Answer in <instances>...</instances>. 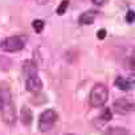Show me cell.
<instances>
[{"label":"cell","mask_w":135,"mask_h":135,"mask_svg":"<svg viewBox=\"0 0 135 135\" xmlns=\"http://www.w3.org/2000/svg\"><path fill=\"white\" fill-rule=\"evenodd\" d=\"M23 74L25 76V78L37 74V65H36L35 61L27 60V61L23 62Z\"/></svg>","instance_id":"cell-7"},{"label":"cell","mask_w":135,"mask_h":135,"mask_svg":"<svg viewBox=\"0 0 135 135\" xmlns=\"http://www.w3.org/2000/svg\"><path fill=\"white\" fill-rule=\"evenodd\" d=\"M126 82H127L128 90H130V89H135V73L130 74V76L126 78Z\"/></svg>","instance_id":"cell-15"},{"label":"cell","mask_w":135,"mask_h":135,"mask_svg":"<svg viewBox=\"0 0 135 135\" xmlns=\"http://www.w3.org/2000/svg\"><path fill=\"white\" fill-rule=\"evenodd\" d=\"M113 109L119 115H127L135 110V102L128 98H119V99L114 101Z\"/></svg>","instance_id":"cell-4"},{"label":"cell","mask_w":135,"mask_h":135,"mask_svg":"<svg viewBox=\"0 0 135 135\" xmlns=\"http://www.w3.org/2000/svg\"><path fill=\"white\" fill-rule=\"evenodd\" d=\"M0 111H2V120L6 124H8V126H13L15 124V122H16V111H15V106H13L12 101L4 103Z\"/></svg>","instance_id":"cell-5"},{"label":"cell","mask_w":135,"mask_h":135,"mask_svg":"<svg viewBox=\"0 0 135 135\" xmlns=\"http://www.w3.org/2000/svg\"><path fill=\"white\" fill-rule=\"evenodd\" d=\"M68 7H69V0H62V2L60 3V6L57 7V9H56V13L60 15V16H62L66 12Z\"/></svg>","instance_id":"cell-11"},{"label":"cell","mask_w":135,"mask_h":135,"mask_svg":"<svg viewBox=\"0 0 135 135\" xmlns=\"http://www.w3.org/2000/svg\"><path fill=\"white\" fill-rule=\"evenodd\" d=\"M107 98H109V89L106 88V85H103V84H95L91 88L90 94H89L90 106H93L95 109L102 107L107 102Z\"/></svg>","instance_id":"cell-1"},{"label":"cell","mask_w":135,"mask_h":135,"mask_svg":"<svg viewBox=\"0 0 135 135\" xmlns=\"http://www.w3.org/2000/svg\"><path fill=\"white\" fill-rule=\"evenodd\" d=\"M20 117H21V122L24 126H31L32 120H33V114L31 111V109L28 106H23L21 111H20Z\"/></svg>","instance_id":"cell-9"},{"label":"cell","mask_w":135,"mask_h":135,"mask_svg":"<svg viewBox=\"0 0 135 135\" xmlns=\"http://www.w3.org/2000/svg\"><path fill=\"white\" fill-rule=\"evenodd\" d=\"M95 16H97V11H93V9L91 11H86L78 17V23L81 25H90V24L94 23Z\"/></svg>","instance_id":"cell-8"},{"label":"cell","mask_w":135,"mask_h":135,"mask_svg":"<svg viewBox=\"0 0 135 135\" xmlns=\"http://www.w3.org/2000/svg\"><path fill=\"white\" fill-rule=\"evenodd\" d=\"M97 37H98L99 40H103V38L106 37V29H99V31L97 32Z\"/></svg>","instance_id":"cell-17"},{"label":"cell","mask_w":135,"mask_h":135,"mask_svg":"<svg viewBox=\"0 0 135 135\" xmlns=\"http://www.w3.org/2000/svg\"><path fill=\"white\" fill-rule=\"evenodd\" d=\"M111 118H113L111 110L106 107V109H103V110H102V113H101V115L98 117V119H97V120H99L102 124H106V123H109V122L111 120Z\"/></svg>","instance_id":"cell-10"},{"label":"cell","mask_w":135,"mask_h":135,"mask_svg":"<svg viewBox=\"0 0 135 135\" xmlns=\"http://www.w3.org/2000/svg\"><path fill=\"white\" fill-rule=\"evenodd\" d=\"M32 27L35 28V31H36L37 33H41L42 29H44V27H45V23H44L42 20L37 19V20H35V21L32 23Z\"/></svg>","instance_id":"cell-14"},{"label":"cell","mask_w":135,"mask_h":135,"mask_svg":"<svg viewBox=\"0 0 135 135\" xmlns=\"http://www.w3.org/2000/svg\"><path fill=\"white\" fill-rule=\"evenodd\" d=\"M66 135H73V134H66Z\"/></svg>","instance_id":"cell-22"},{"label":"cell","mask_w":135,"mask_h":135,"mask_svg":"<svg viewBox=\"0 0 135 135\" xmlns=\"http://www.w3.org/2000/svg\"><path fill=\"white\" fill-rule=\"evenodd\" d=\"M91 2H93L95 6H103V4L107 2V0H91Z\"/></svg>","instance_id":"cell-19"},{"label":"cell","mask_w":135,"mask_h":135,"mask_svg":"<svg viewBox=\"0 0 135 135\" xmlns=\"http://www.w3.org/2000/svg\"><path fill=\"white\" fill-rule=\"evenodd\" d=\"M25 89L33 94H37L42 89V81L40 80V77L37 74L28 77V78H25Z\"/></svg>","instance_id":"cell-6"},{"label":"cell","mask_w":135,"mask_h":135,"mask_svg":"<svg viewBox=\"0 0 135 135\" xmlns=\"http://www.w3.org/2000/svg\"><path fill=\"white\" fill-rule=\"evenodd\" d=\"M57 120V113L52 109H48L45 111L41 113L40 118H38V130L41 132H48L52 130V127L54 126V122Z\"/></svg>","instance_id":"cell-2"},{"label":"cell","mask_w":135,"mask_h":135,"mask_svg":"<svg viewBox=\"0 0 135 135\" xmlns=\"http://www.w3.org/2000/svg\"><path fill=\"white\" fill-rule=\"evenodd\" d=\"M126 21H127L128 24L135 23V11H132V9L127 11V13H126Z\"/></svg>","instance_id":"cell-16"},{"label":"cell","mask_w":135,"mask_h":135,"mask_svg":"<svg viewBox=\"0 0 135 135\" xmlns=\"http://www.w3.org/2000/svg\"><path fill=\"white\" fill-rule=\"evenodd\" d=\"M2 46H3V49H4L6 52L16 53V52H20L21 49H24V46H25V38L21 37V36H11V37H7L6 40H3Z\"/></svg>","instance_id":"cell-3"},{"label":"cell","mask_w":135,"mask_h":135,"mask_svg":"<svg viewBox=\"0 0 135 135\" xmlns=\"http://www.w3.org/2000/svg\"><path fill=\"white\" fill-rule=\"evenodd\" d=\"M46 3H48V0H37V4H41V6L46 4Z\"/></svg>","instance_id":"cell-20"},{"label":"cell","mask_w":135,"mask_h":135,"mask_svg":"<svg viewBox=\"0 0 135 135\" xmlns=\"http://www.w3.org/2000/svg\"><path fill=\"white\" fill-rule=\"evenodd\" d=\"M130 68L131 69H135V49L131 54V58H130Z\"/></svg>","instance_id":"cell-18"},{"label":"cell","mask_w":135,"mask_h":135,"mask_svg":"<svg viewBox=\"0 0 135 135\" xmlns=\"http://www.w3.org/2000/svg\"><path fill=\"white\" fill-rule=\"evenodd\" d=\"M115 86L118 88V89H120V90H128V86H127V82H126V78H123V77H118L117 80H115Z\"/></svg>","instance_id":"cell-12"},{"label":"cell","mask_w":135,"mask_h":135,"mask_svg":"<svg viewBox=\"0 0 135 135\" xmlns=\"http://www.w3.org/2000/svg\"><path fill=\"white\" fill-rule=\"evenodd\" d=\"M107 135H128V132L122 127H113L109 130Z\"/></svg>","instance_id":"cell-13"},{"label":"cell","mask_w":135,"mask_h":135,"mask_svg":"<svg viewBox=\"0 0 135 135\" xmlns=\"http://www.w3.org/2000/svg\"><path fill=\"white\" fill-rule=\"evenodd\" d=\"M3 105H4V103H3V101H2V98H0V110H2V107H3Z\"/></svg>","instance_id":"cell-21"}]
</instances>
